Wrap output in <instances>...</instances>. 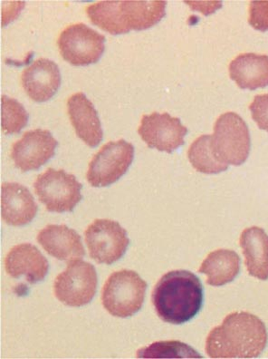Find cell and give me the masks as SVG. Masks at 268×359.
I'll list each match as a JSON object with an SVG mask.
<instances>
[{"label":"cell","instance_id":"24","mask_svg":"<svg viewBox=\"0 0 268 359\" xmlns=\"http://www.w3.org/2000/svg\"><path fill=\"white\" fill-rule=\"evenodd\" d=\"M248 23L255 29L268 30V1H251L249 5Z\"/></svg>","mask_w":268,"mask_h":359},{"label":"cell","instance_id":"12","mask_svg":"<svg viewBox=\"0 0 268 359\" xmlns=\"http://www.w3.org/2000/svg\"><path fill=\"white\" fill-rule=\"evenodd\" d=\"M57 145L48 130L27 131L12 145L11 159L22 172L36 171L55 156Z\"/></svg>","mask_w":268,"mask_h":359},{"label":"cell","instance_id":"8","mask_svg":"<svg viewBox=\"0 0 268 359\" xmlns=\"http://www.w3.org/2000/svg\"><path fill=\"white\" fill-rule=\"evenodd\" d=\"M134 147L120 139L101 148L89 163L86 179L94 187H106L115 184L127 172L134 162Z\"/></svg>","mask_w":268,"mask_h":359},{"label":"cell","instance_id":"16","mask_svg":"<svg viewBox=\"0 0 268 359\" xmlns=\"http://www.w3.org/2000/svg\"><path fill=\"white\" fill-rule=\"evenodd\" d=\"M38 206L29 189L17 182H4L1 187V215L8 225L20 227L30 224Z\"/></svg>","mask_w":268,"mask_h":359},{"label":"cell","instance_id":"22","mask_svg":"<svg viewBox=\"0 0 268 359\" xmlns=\"http://www.w3.org/2000/svg\"><path fill=\"white\" fill-rule=\"evenodd\" d=\"M139 358H202L192 346L180 341H161L139 349Z\"/></svg>","mask_w":268,"mask_h":359},{"label":"cell","instance_id":"21","mask_svg":"<svg viewBox=\"0 0 268 359\" xmlns=\"http://www.w3.org/2000/svg\"><path fill=\"white\" fill-rule=\"evenodd\" d=\"M188 158L196 171L205 175H217L229 169V165L216 157L211 147V135H205L197 138L188 151Z\"/></svg>","mask_w":268,"mask_h":359},{"label":"cell","instance_id":"14","mask_svg":"<svg viewBox=\"0 0 268 359\" xmlns=\"http://www.w3.org/2000/svg\"><path fill=\"white\" fill-rule=\"evenodd\" d=\"M5 269L11 278L24 277L29 284H36L45 280L49 263L38 248L22 243L9 250L5 259Z\"/></svg>","mask_w":268,"mask_h":359},{"label":"cell","instance_id":"25","mask_svg":"<svg viewBox=\"0 0 268 359\" xmlns=\"http://www.w3.org/2000/svg\"><path fill=\"white\" fill-rule=\"evenodd\" d=\"M249 110L258 128L268 133V94L255 95Z\"/></svg>","mask_w":268,"mask_h":359},{"label":"cell","instance_id":"18","mask_svg":"<svg viewBox=\"0 0 268 359\" xmlns=\"http://www.w3.org/2000/svg\"><path fill=\"white\" fill-rule=\"evenodd\" d=\"M230 79L239 88L255 90L268 86V55L245 53L230 65Z\"/></svg>","mask_w":268,"mask_h":359},{"label":"cell","instance_id":"6","mask_svg":"<svg viewBox=\"0 0 268 359\" xmlns=\"http://www.w3.org/2000/svg\"><path fill=\"white\" fill-rule=\"evenodd\" d=\"M82 188L76 176L63 169L48 168L34 182L39 202L50 212H73L83 199Z\"/></svg>","mask_w":268,"mask_h":359},{"label":"cell","instance_id":"3","mask_svg":"<svg viewBox=\"0 0 268 359\" xmlns=\"http://www.w3.org/2000/svg\"><path fill=\"white\" fill-rule=\"evenodd\" d=\"M164 0H104L89 5L86 13L91 22L112 34L146 30L165 17Z\"/></svg>","mask_w":268,"mask_h":359},{"label":"cell","instance_id":"7","mask_svg":"<svg viewBox=\"0 0 268 359\" xmlns=\"http://www.w3.org/2000/svg\"><path fill=\"white\" fill-rule=\"evenodd\" d=\"M97 269L91 263L76 259L71 261L66 271L55 278V298L69 307H83L89 304L97 294Z\"/></svg>","mask_w":268,"mask_h":359},{"label":"cell","instance_id":"10","mask_svg":"<svg viewBox=\"0 0 268 359\" xmlns=\"http://www.w3.org/2000/svg\"><path fill=\"white\" fill-rule=\"evenodd\" d=\"M104 43L106 36L84 23L67 27L57 40L62 57L75 67L97 63L106 50Z\"/></svg>","mask_w":268,"mask_h":359},{"label":"cell","instance_id":"15","mask_svg":"<svg viewBox=\"0 0 268 359\" xmlns=\"http://www.w3.org/2000/svg\"><path fill=\"white\" fill-rule=\"evenodd\" d=\"M67 112L76 135L89 147L94 148L104 138L99 114L84 93L71 95L67 100Z\"/></svg>","mask_w":268,"mask_h":359},{"label":"cell","instance_id":"11","mask_svg":"<svg viewBox=\"0 0 268 359\" xmlns=\"http://www.w3.org/2000/svg\"><path fill=\"white\" fill-rule=\"evenodd\" d=\"M138 133L150 149L172 154L185 144L188 129L180 118L168 113L154 112L144 114Z\"/></svg>","mask_w":268,"mask_h":359},{"label":"cell","instance_id":"13","mask_svg":"<svg viewBox=\"0 0 268 359\" xmlns=\"http://www.w3.org/2000/svg\"><path fill=\"white\" fill-rule=\"evenodd\" d=\"M59 67L54 61L39 58L24 69L21 83L27 97L38 103L50 100L61 86Z\"/></svg>","mask_w":268,"mask_h":359},{"label":"cell","instance_id":"2","mask_svg":"<svg viewBox=\"0 0 268 359\" xmlns=\"http://www.w3.org/2000/svg\"><path fill=\"white\" fill-rule=\"evenodd\" d=\"M152 302L162 321L174 325L186 323L202 308L204 290L202 281L192 271H169L154 287Z\"/></svg>","mask_w":268,"mask_h":359},{"label":"cell","instance_id":"17","mask_svg":"<svg viewBox=\"0 0 268 359\" xmlns=\"http://www.w3.org/2000/svg\"><path fill=\"white\" fill-rule=\"evenodd\" d=\"M36 239L49 255L59 261H76L85 256L81 236L66 225L49 224L39 231Z\"/></svg>","mask_w":268,"mask_h":359},{"label":"cell","instance_id":"23","mask_svg":"<svg viewBox=\"0 0 268 359\" xmlns=\"http://www.w3.org/2000/svg\"><path fill=\"white\" fill-rule=\"evenodd\" d=\"M29 114L15 99L2 95V131L6 135L18 134L26 128Z\"/></svg>","mask_w":268,"mask_h":359},{"label":"cell","instance_id":"4","mask_svg":"<svg viewBox=\"0 0 268 359\" xmlns=\"http://www.w3.org/2000/svg\"><path fill=\"white\" fill-rule=\"evenodd\" d=\"M148 284L130 269L113 272L101 292L104 308L113 317L130 318L143 308Z\"/></svg>","mask_w":268,"mask_h":359},{"label":"cell","instance_id":"19","mask_svg":"<svg viewBox=\"0 0 268 359\" xmlns=\"http://www.w3.org/2000/svg\"><path fill=\"white\" fill-rule=\"evenodd\" d=\"M240 246L245 264L251 276L260 280H268V235L264 229L251 227L243 231Z\"/></svg>","mask_w":268,"mask_h":359},{"label":"cell","instance_id":"9","mask_svg":"<svg viewBox=\"0 0 268 359\" xmlns=\"http://www.w3.org/2000/svg\"><path fill=\"white\" fill-rule=\"evenodd\" d=\"M89 255L98 264L111 265L125 256L130 244L127 231L118 222L94 219L85 231Z\"/></svg>","mask_w":268,"mask_h":359},{"label":"cell","instance_id":"20","mask_svg":"<svg viewBox=\"0 0 268 359\" xmlns=\"http://www.w3.org/2000/svg\"><path fill=\"white\" fill-rule=\"evenodd\" d=\"M240 271V257L234 250L220 249L209 253L199 269L207 276V284L221 287L232 283Z\"/></svg>","mask_w":268,"mask_h":359},{"label":"cell","instance_id":"1","mask_svg":"<svg viewBox=\"0 0 268 359\" xmlns=\"http://www.w3.org/2000/svg\"><path fill=\"white\" fill-rule=\"evenodd\" d=\"M266 325L248 312L227 315L206 339V353L211 358H255L267 348Z\"/></svg>","mask_w":268,"mask_h":359},{"label":"cell","instance_id":"5","mask_svg":"<svg viewBox=\"0 0 268 359\" xmlns=\"http://www.w3.org/2000/svg\"><path fill=\"white\" fill-rule=\"evenodd\" d=\"M211 147L225 165L239 166L246 162L251 153V134L239 114L227 112L218 117L211 135Z\"/></svg>","mask_w":268,"mask_h":359}]
</instances>
